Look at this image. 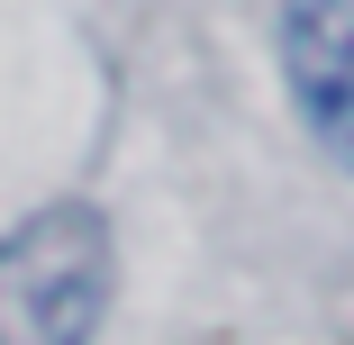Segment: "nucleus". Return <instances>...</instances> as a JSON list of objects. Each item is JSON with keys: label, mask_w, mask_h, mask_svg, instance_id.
I'll return each instance as SVG.
<instances>
[{"label": "nucleus", "mask_w": 354, "mask_h": 345, "mask_svg": "<svg viewBox=\"0 0 354 345\" xmlns=\"http://www.w3.org/2000/svg\"><path fill=\"white\" fill-rule=\"evenodd\" d=\"M118 300V236L91 200H46L0 236V345H91Z\"/></svg>", "instance_id": "1"}, {"label": "nucleus", "mask_w": 354, "mask_h": 345, "mask_svg": "<svg viewBox=\"0 0 354 345\" xmlns=\"http://www.w3.org/2000/svg\"><path fill=\"white\" fill-rule=\"evenodd\" d=\"M281 73L327 164L354 173V0H281Z\"/></svg>", "instance_id": "2"}]
</instances>
